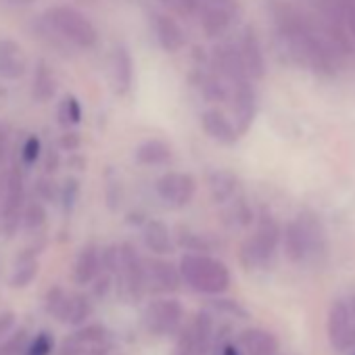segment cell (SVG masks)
I'll return each instance as SVG.
<instances>
[{"label":"cell","mask_w":355,"mask_h":355,"mask_svg":"<svg viewBox=\"0 0 355 355\" xmlns=\"http://www.w3.org/2000/svg\"><path fill=\"white\" fill-rule=\"evenodd\" d=\"M178 270L182 280L201 295H222L230 286V270L220 259L203 253H187Z\"/></svg>","instance_id":"1"},{"label":"cell","mask_w":355,"mask_h":355,"mask_svg":"<svg viewBox=\"0 0 355 355\" xmlns=\"http://www.w3.org/2000/svg\"><path fill=\"white\" fill-rule=\"evenodd\" d=\"M284 253L293 263H303L324 253V230L315 216H299L286 226Z\"/></svg>","instance_id":"2"},{"label":"cell","mask_w":355,"mask_h":355,"mask_svg":"<svg viewBox=\"0 0 355 355\" xmlns=\"http://www.w3.org/2000/svg\"><path fill=\"white\" fill-rule=\"evenodd\" d=\"M46 21L55 32H59L65 40L73 42L80 49H90L96 44L98 34H96L94 24L78 9L53 7L46 11Z\"/></svg>","instance_id":"3"},{"label":"cell","mask_w":355,"mask_h":355,"mask_svg":"<svg viewBox=\"0 0 355 355\" xmlns=\"http://www.w3.org/2000/svg\"><path fill=\"white\" fill-rule=\"evenodd\" d=\"M280 243V228L276 224V220L268 214H263L259 218L257 230L255 234L243 243L241 247V261L245 268L255 270V268H263L270 263V259L274 257L276 249Z\"/></svg>","instance_id":"4"},{"label":"cell","mask_w":355,"mask_h":355,"mask_svg":"<svg viewBox=\"0 0 355 355\" xmlns=\"http://www.w3.org/2000/svg\"><path fill=\"white\" fill-rule=\"evenodd\" d=\"M26 207V189H24V178L17 167L9 169L7 180H5V197H3V209H0V228L3 232L13 239L19 232L21 218Z\"/></svg>","instance_id":"5"},{"label":"cell","mask_w":355,"mask_h":355,"mask_svg":"<svg viewBox=\"0 0 355 355\" xmlns=\"http://www.w3.org/2000/svg\"><path fill=\"white\" fill-rule=\"evenodd\" d=\"M182 318H184V307L173 297L153 299L144 309V326L155 336L173 334L180 328Z\"/></svg>","instance_id":"6"},{"label":"cell","mask_w":355,"mask_h":355,"mask_svg":"<svg viewBox=\"0 0 355 355\" xmlns=\"http://www.w3.org/2000/svg\"><path fill=\"white\" fill-rule=\"evenodd\" d=\"M326 332L334 351L355 349V315L345 299H334L328 309Z\"/></svg>","instance_id":"7"},{"label":"cell","mask_w":355,"mask_h":355,"mask_svg":"<svg viewBox=\"0 0 355 355\" xmlns=\"http://www.w3.org/2000/svg\"><path fill=\"white\" fill-rule=\"evenodd\" d=\"M155 189L165 203L173 207H187L197 195V180L193 173L167 171L157 180Z\"/></svg>","instance_id":"8"},{"label":"cell","mask_w":355,"mask_h":355,"mask_svg":"<svg viewBox=\"0 0 355 355\" xmlns=\"http://www.w3.org/2000/svg\"><path fill=\"white\" fill-rule=\"evenodd\" d=\"M117 272L121 274L123 280V291L138 301L142 297V293L146 291V282H144V261L140 259L136 247L132 243H123L119 245V268Z\"/></svg>","instance_id":"9"},{"label":"cell","mask_w":355,"mask_h":355,"mask_svg":"<svg viewBox=\"0 0 355 355\" xmlns=\"http://www.w3.org/2000/svg\"><path fill=\"white\" fill-rule=\"evenodd\" d=\"M214 338V318L209 311H199L191 326L182 332L180 353L184 355H205Z\"/></svg>","instance_id":"10"},{"label":"cell","mask_w":355,"mask_h":355,"mask_svg":"<svg viewBox=\"0 0 355 355\" xmlns=\"http://www.w3.org/2000/svg\"><path fill=\"white\" fill-rule=\"evenodd\" d=\"M144 282L153 293H175L182 284L180 270L165 259L144 261Z\"/></svg>","instance_id":"11"},{"label":"cell","mask_w":355,"mask_h":355,"mask_svg":"<svg viewBox=\"0 0 355 355\" xmlns=\"http://www.w3.org/2000/svg\"><path fill=\"white\" fill-rule=\"evenodd\" d=\"M211 65H214L216 73L226 78L232 86L236 82L249 80L245 65H243V59H241V53L232 44H218L211 53Z\"/></svg>","instance_id":"12"},{"label":"cell","mask_w":355,"mask_h":355,"mask_svg":"<svg viewBox=\"0 0 355 355\" xmlns=\"http://www.w3.org/2000/svg\"><path fill=\"white\" fill-rule=\"evenodd\" d=\"M232 111H234V119H236V130L239 134H245L257 113V96L253 86L249 84V80L236 82L234 84V96H232Z\"/></svg>","instance_id":"13"},{"label":"cell","mask_w":355,"mask_h":355,"mask_svg":"<svg viewBox=\"0 0 355 355\" xmlns=\"http://www.w3.org/2000/svg\"><path fill=\"white\" fill-rule=\"evenodd\" d=\"M28 71V55L15 40H0V78L19 80Z\"/></svg>","instance_id":"14"},{"label":"cell","mask_w":355,"mask_h":355,"mask_svg":"<svg viewBox=\"0 0 355 355\" xmlns=\"http://www.w3.org/2000/svg\"><path fill=\"white\" fill-rule=\"evenodd\" d=\"M153 19H155L157 40H159V44H161V49L165 53H178V51H182L187 46V34L173 17L163 15V13H155Z\"/></svg>","instance_id":"15"},{"label":"cell","mask_w":355,"mask_h":355,"mask_svg":"<svg viewBox=\"0 0 355 355\" xmlns=\"http://www.w3.org/2000/svg\"><path fill=\"white\" fill-rule=\"evenodd\" d=\"M243 355H278V338L263 328H247L239 336Z\"/></svg>","instance_id":"16"},{"label":"cell","mask_w":355,"mask_h":355,"mask_svg":"<svg viewBox=\"0 0 355 355\" xmlns=\"http://www.w3.org/2000/svg\"><path fill=\"white\" fill-rule=\"evenodd\" d=\"M239 53H241V59H243V65H245V71H247L249 78L259 80V78L266 76V59H263L259 40H257V36H255V32L251 28L245 30Z\"/></svg>","instance_id":"17"},{"label":"cell","mask_w":355,"mask_h":355,"mask_svg":"<svg viewBox=\"0 0 355 355\" xmlns=\"http://www.w3.org/2000/svg\"><path fill=\"white\" fill-rule=\"evenodd\" d=\"M201 125H203V130L214 138V140H218V142H222V144H236L239 142V130H236V125L222 113V111H218V109H207L203 115H201Z\"/></svg>","instance_id":"18"},{"label":"cell","mask_w":355,"mask_h":355,"mask_svg":"<svg viewBox=\"0 0 355 355\" xmlns=\"http://www.w3.org/2000/svg\"><path fill=\"white\" fill-rule=\"evenodd\" d=\"M197 15L201 19V28L207 34V38L222 36L230 28V19H232V13L228 9L218 7V5H209V3H203V0H201V7H199Z\"/></svg>","instance_id":"19"},{"label":"cell","mask_w":355,"mask_h":355,"mask_svg":"<svg viewBox=\"0 0 355 355\" xmlns=\"http://www.w3.org/2000/svg\"><path fill=\"white\" fill-rule=\"evenodd\" d=\"M92 311V303L86 295L82 293H67L65 301L61 305V309L57 311V320L63 324H71V326H82L88 315Z\"/></svg>","instance_id":"20"},{"label":"cell","mask_w":355,"mask_h":355,"mask_svg":"<svg viewBox=\"0 0 355 355\" xmlns=\"http://www.w3.org/2000/svg\"><path fill=\"white\" fill-rule=\"evenodd\" d=\"M101 272V251L96 249V245H86L78 259H76V268H73V278L78 284H90Z\"/></svg>","instance_id":"21"},{"label":"cell","mask_w":355,"mask_h":355,"mask_svg":"<svg viewBox=\"0 0 355 355\" xmlns=\"http://www.w3.org/2000/svg\"><path fill=\"white\" fill-rule=\"evenodd\" d=\"M142 241L146 249L155 255H167L171 253V236L169 230L163 222L159 220H148L142 228Z\"/></svg>","instance_id":"22"},{"label":"cell","mask_w":355,"mask_h":355,"mask_svg":"<svg viewBox=\"0 0 355 355\" xmlns=\"http://www.w3.org/2000/svg\"><path fill=\"white\" fill-rule=\"evenodd\" d=\"M322 7L326 15H330L338 28H347L355 40V0H322Z\"/></svg>","instance_id":"23"},{"label":"cell","mask_w":355,"mask_h":355,"mask_svg":"<svg viewBox=\"0 0 355 355\" xmlns=\"http://www.w3.org/2000/svg\"><path fill=\"white\" fill-rule=\"evenodd\" d=\"M113 69H115V86L119 94H125L132 84H134V59L128 51V46L119 44L115 49V59H113Z\"/></svg>","instance_id":"24"},{"label":"cell","mask_w":355,"mask_h":355,"mask_svg":"<svg viewBox=\"0 0 355 355\" xmlns=\"http://www.w3.org/2000/svg\"><path fill=\"white\" fill-rule=\"evenodd\" d=\"M134 157L140 165H165L171 159V146L159 138H153L142 142L136 148Z\"/></svg>","instance_id":"25"},{"label":"cell","mask_w":355,"mask_h":355,"mask_svg":"<svg viewBox=\"0 0 355 355\" xmlns=\"http://www.w3.org/2000/svg\"><path fill=\"white\" fill-rule=\"evenodd\" d=\"M57 92V80L51 73L49 65L44 61H40L36 65V73H34V88L32 94L38 103H49Z\"/></svg>","instance_id":"26"},{"label":"cell","mask_w":355,"mask_h":355,"mask_svg":"<svg viewBox=\"0 0 355 355\" xmlns=\"http://www.w3.org/2000/svg\"><path fill=\"white\" fill-rule=\"evenodd\" d=\"M209 187H211V195L218 203H224L226 199H230L236 193V178L230 171H216L209 178Z\"/></svg>","instance_id":"27"},{"label":"cell","mask_w":355,"mask_h":355,"mask_svg":"<svg viewBox=\"0 0 355 355\" xmlns=\"http://www.w3.org/2000/svg\"><path fill=\"white\" fill-rule=\"evenodd\" d=\"M36 274H38V261L34 257H21L17 261V268H15L13 276H11V284L15 288H24L36 278Z\"/></svg>","instance_id":"28"},{"label":"cell","mask_w":355,"mask_h":355,"mask_svg":"<svg viewBox=\"0 0 355 355\" xmlns=\"http://www.w3.org/2000/svg\"><path fill=\"white\" fill-rule=\"evenodd\" d=\"M57 117H59V123L65 125V128H67V125L80 123V121H82V107H80L78 98H76V96H65V98L61 101V105H59Z\"/></svg>","instance_id":"29"},{"label":"cell","mask_w":355,"mask_h":355,"mask_svg":"<svg viewBox=\"0 0 355 355\" xmlns=\"http://www.w3.org/2000/svg\"><path fill=\"white\" fill-rule=\"evenodd\" d=\"M46 222V209L42 203L34 201L30 205L24 207V218H21V224L28 228V230H38L40 226H44Z\"/></svg>","instance_id":"30"},{"label":"cell","mask_w":355,"mask_h":355,"mask_svg":"<svg viewBox=\"0 0 355 355\" xmlns=\"http://www.w3.org/2000/svg\"><path fill=\"white\" fill-rule=\"evenodd\" d=\"M201 90L207 101H226L228 98V90L218 76H205L201 80Z\"/></svg>","instance_id":"31"},{"label":"cell","mask_w":355,"mask_h":355,"mask_svg":"<svg viewBox=\"0 0 355 355\" xmlns=\"http://www.w3.org/2000/svg\"><path fill=\"white\" fill-rule=\"evenodd\" d=\"M28 343H30L28 340V332L26 330H19L9 340L0 343V355H24Z\"/></svg>","instance_id":"32"},{"label":"cell","mask_w":355,"mask_h":355,"mask_svg":"<svg viewBox=\"0 0 355 355\" xmlns=\"http://www.w3.org/2000/svg\"><path fill=\"white\" fill-rule=\"evenodd\" d=\"M53 336L49 332H40L36 338H32L26 347V353L24 355H51L53 353Z\"/></svg>","instance_id":"33"},{"label":"cell","mask_w":355,"mask_h":355,"mask_svg":"<svg viewBox=\"0 0 355 355\" xmlns=\"http://www.w3.org/2000/svg\"><path fill=\"white\" fill-rule=\"evenodd\" d=\"M78 195H80V182L76 180V178H67V180H65V187H63V193H61L65 214H71V209L76 207Z\"/></svg>","instance_id":"34"},{"label":"cell","mask_w":355,"mask_h":355,"mask_svg":"<svg viewBox=\"0 0 355 355\" xmlns=\"http://www.w3.org/2000/svg\"><path fill=\"white\" fill-rule=\"evenodd\" d=\"M40 148H42L40 138H38V136H30V138L24 142V148H21L24 161H26V163H36L38 157H40Z\"/></svg>","instance_id":"35"},{"label":"cell","mask_w":355,"mask_h":355,"mask_svg":"<svg viewBox=\"0 0 355 355\" xmlns=\"http://www.w3.org/2000/svg\"><path fill=\"white\" fill-rule=\"evenodd\" d=\"M36 193L40 195V199L44 201H55L57 199V184L53 180H49V178H40V180L36 182Z\"/></svg>","instance_id":"36"},{"label":"cell","mask_w":355,"mask_h":355,"mask_svg":"<svg viewBox=\"0 0 355 355\" xmlns=\"http://www.w3.org/2000/svg\"><path fill=\"white\" fill-rule=\"evenodd\" d=\"M59 355H86V349H84V345H80V343L76 340L73 334H69V336L63 340V345H61V349H59Z\"/></svg>","instance_id":"37"},{"label":"cell","mask_w":355,"mask_h":355,"mask_svg":"<svg viewBox=\"0 0 355 355\" xmlns=\"http://www.w3.org/2000/svg\"><path fill=\"white\" fill-rule=\"evenodd\" d=\"M169 3L182 15H197V11L201 7V0H169Z\"/></svg>","instance_id":"38"},{"label":"cell","mask_w":355,"mask_h":355,"mask_svg":"<svg viewBox=\"0 0 355 355\" xmlns=\"http://www.w3.org/2000/svg\"><path fill=\"white\" fill-rule=\"evenodd\" d=\"M15 322H17V318H15L13 311H3V313H0V338H3L11 328H15Z\"/></svg>","instance_id":"39"},{"label":"cell","mask_w":355,"mask_h":355,"mask_svg":"<svg viewBox=\"0 0 355 355\" xmlns=\"http://www.w3.org/2000/svg\"><path fill=\"white\" fill-rule=\"evenodd\" d=\"M80 134L78 132H67V134H63L61 136V140H59V144H61V148H65V150H76L78 146H80Z\"/></svg>","instance_id":"40"},{"label":"cell","mask_w":355,"mask_h":355,"mask_svg":"<svg viewBox=\"0 0 355 355\" xmlns=\"http://www.w3.org/2000/svg\"><path fill=\"white\" fill-rule=\"evenodd\" d=\"M92 282H94V295H96V297H105V295L109 293V288H111V276H109V274H105V276H101V278L96 276Z\"/></svg>","instance_id":"41"},{"label":"cell","mask_w":355,"mask_h":355,"mask_svg":"<svg viewBox=\"0 0 355 355\" xmlns=\"http://www.w3.org/2000/svg\"><path fill=\"white\" fill-rule=\"evenodd\" d=\"M59 163H61L59 153L51 150V153L46 155V161H44V169H46V173H55V171L59 169Z\"/></svg>","instance_id":"42"},{"label":"cell","mask_w":355,"mask_h":355,"mask_svg":"<svg viewBox=\"0 0 355 355\" xmlns=\"http://www.w3.org/2000/svg\"><path fill=\"white\" fill-rule=\"evenodd\" d=\"M203 3H209V5L224 7V9H228L230 13H234V11L239 9V0H203Z\"/></svg>","instance_id":"43"},{"label":"cell","mask_w":355,"mask_h":355,"mask_svg":"<svg viewBox=\"0 0 355 355\" xmlns=\"http://www.w3.org/2000/svg\"><path fill=\"white\" fill-rule=\"evenodd\" d=\"M7 150H9V134H7V130H0V165L5 161Z\"/></svg>","instance_id":"44"},{"label":"cell","mask_w":355,"mask_h":355,"mask_svg":"<svg viewBox=\"0 0 355 355\" xmlns=\"http://www.w3.org/2000/svg\"><path fill=\"white\" fill-rule=\"evenodd\" d=\"M241 347L234 345V343H224L222 349H220V355H241Z\"/></svg>","instance_id":"45"},{"label":"cell","mask_w":355,"mask_h":355,"mask_svg":"<svg viewBox=\"0 0 355 355\" xmlns=\"http://www.w3.org/2000/svg\"><path fill=\"white\" fill-rule=\"evenodd\" d=\"M11 5H30V3H34V0H9Z\"/></svg>","instance_id":"46"},{"label":"cell","mask_w":355,"mask_h":355,"mask_svg":"<svg viewBox=\"0 0 355 355\" xmlns=\"http://www.w3.org/2000/svg\"><path fill=\"white\" fill-rule=\"evenodd\" d=\"M347 303H349V307H351V311H353V315H355V295H351V299H349Z\"/></svg>","instance_id":"47"},{"label":"cell","mask_w":355,"mask_h":355,"mask_svg":"<svg viewBox=\"0 0 355 355\" xmlns=\"http://www.w3.org/2000/svg\"><path fill=\"white\" fill-rule=\"evenodd\" d=\"M180 355H184V353H180Z\"/></svg>","instance_id":"48"}]
</instances>
